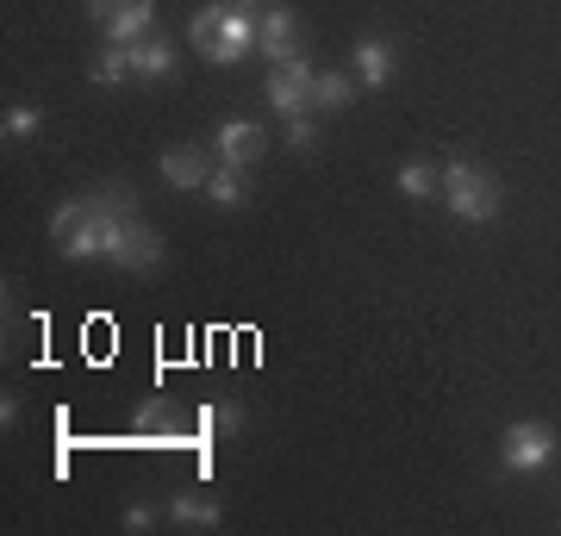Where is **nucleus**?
Wrapping results in <instances>:
<instances>
[{"instance_id": "obj_1", "label": "nucleus", "mask_w": 561, "mask_h": 536, "mask_svg": "<svg viewBox=\"0 0 561 536\" xmlns=\"http://www.w3.org/2000/svg\"><path fill=\"white\" fill-rule=\"evenodd\" d=\"M500 175L481 169V162H449L443 169V206H449V219L461 225H486L500 219Z\"/></svg>"}, {"instance_id": "obj_2", "label": "nucleus", "mask_w": 561, "mask_h": 536, "mask_svg": "<svg viewBox=\"0 0 561 536\" xmlns=\"http://www.w3.org/2000/svg\"><path fill=\"white\" fill-rule=\"evenodd\" d=\"M556 449H561V437L542 418H518V424H505V437H500L505 475H542V468L556 461Z\"/></svg>"}, {"instance_id": "obj_3", "label": "nucleus", "mask_w": 561, "mask_h": 536, "mask_svg": "<svg viewBox=\"0 0 561 536\" xmlns=\"http://www.w3.org/2000/svg\"><path fill=\"white\" fill-rule=\"evenodd\" d=\"M312 76H319V69H312V62H275V76H268V88H262V100H268V106H275L280 119H294V113H306V106H312Z\"/></svg>"}, {"instance_id": "obj_4", "label": "nucleus", "mask_w": 561, "mask_h": 536, "mask_svg": "<svg viewBox=\"0 0 561 536\" xmlns=\"http://www.w3.org/2000/svg\"><path fill=\"white\" fill-rule=\"evenodd\" d=\"M256 50V13L250 7H231L219 25V38H213V50H206V62H219V69H231V62H243Z\"/></svg>"}, {"instance_id": "obj_5", "label": "nucleus", "mask_w": 561, "mask_h": 536, "mask_svg": "<svg viewBox=\"0 0 561 536\" xmlns=\"http://www.w3.org/2000/svg\"><path fill=\"white\" fill-rule=\"evenodd\" d=\"M256 50L268 62H294L300 57V20H294L287 7H268V13L256 20Z\"/></svg>"}, {"instance_id": "obj_6", "label": "nucleus", "mask_w": 561, "mask_h": 536, "mask_svg": "<svg viewBox=\"0 0 561 536\" xmlns=\"http://www.w3.org/2000/svg\"><path fill=\"white\" fill-rule=\"evenodd\" d=\"M213 150H219V162H231V169H250V162H262L268 138H262L256 119H225L219 138H213Z\"/></svg>"}, {"instance_id": "obj_7", "label": "nucleus", "mask_w": 561, "mask_h": 536, "mask_svg": "<svg viewBox=\"0 0 561 536\" xmlns=\"http://www.w3.org/2000/svg\"><path fill=\"white\" fill-rule=\"evenodd\" d=\"M162 181L169 187H206V175H213V157L206 150H194V144H175V150H162L157 157Z\"/></svg>"}, {"instance_id": "obj_8", "label": "nucleus", "mask_w": 561, "mask_h": 536, "mask_svg": "<svg viewBox=\"0 0 561 536\" xmlns=\"http://www.w3.org/2000/svg\"><path fill=\"white\" fill-rule=\"evenodd\" d=\"M113 262H119V269H138V275H150V269L162 262V238H157V231H150V225L138 219V213L125 219V250H119Z\"/></svg>"}, {"instance_id": "obj_9", "label": "nucleus", "mask_w": 561, "mask_h": 536, "mask_svg": "<svg viewBox=\"0 0 561 536\" xmlns=\"http://www.w3.org/2000/svg\"><path fill=\"white\" fill-rule=\"evenodd\" d=\"M57 243H62V256H69V262H94V256H101V199L88 194V213H81V225H69Z\"/></svg>"}, {"instance_id": "obj_10", "label": "nucleus", "mask_w": 561, "mask_h": 536, "mask_svg": "<svg viewBox=\"0 0 561 536\" xmlns=\"http://www.w3.org/2000/svg\"><path fill=\"white\" fill-rule=\"evenodd\" d=\"M150 20H157V0H125L101 32H106V44H138V38H150Z\"/></svg>"}, {"instance_id": "obj_11", "label": "nucleus", "mask_w": 561, "mask_h": 536, "mask_svg": "<svg viewBox=\"0 0 561 536\" xmlns=\"http://www.w3.org/2000/svg\"><path fill=\"white\" fill-rule=\"evenodd\" d=\"M219 213H238L243 199H250V181H243V169H231V162H213V175H206V187H201Z\"/></svg>"}, {"instance_id": "obj_12", "label": "nucleus", "mask_w": 561, "mask_h": 536, "mask_svg": "<svg viewBox=\"0 0 561 536\" xmlns=\"http://www.w3.org/2000/svg\"><path fill=\"white\" fill-rule=\"evenodd\" d=\"M356 76H362V88H387V81H393V44L362 38L356 44Z\"/></svg>"}, {"instance_id": "obj_13", "label": "nucleus", "mask_w": 561, "mask_h": 536, "mask_svg": "<svg viewBox=\"0 0 561 536\" xmlns=\"http://www.w3.org/2000/svg\"><path fill=\"white\" fill-rule=\"evenodd\" d=\"M125 50H131V69H138V81L175 76V50H169V38H138V44H125Z\"/></svg>"}, {"instance_id": "obj_14", "label": "nucleus", "mask_w": 561, "mask_h": 536, "mask_svg": "<svg viewBox=\"0 0 561 536\" xmlns=\"http://www.w3.org/2000/svg\"><path fill=\"white\" fill-rule=\"evenodd\" d=\"M312 106H324V113H343V106H356V81L337 76V69H319V76H312Z\"/></svg>"}, {"instance_id": "obj_15", "label": "nucleus", "mask_w": 561, "mask_h": 536, "mask_svg": "<svg viewBox=\"0 0 561 536\" xmlns=\"http://www.w3.org/2000/svg\"><path fill=\"white\" fill-rule=\"evenodd\" d=\"M169 517L187 524V531H213V524H219V505L201 499V493H175V499H169Z\"/></svg>"}, {"instance_id": "obj_16", "label": "nucleus", "mask_w": 561, "mask_h": 536, "mask_svg": "<svg viewBox=\"0 0 561 536\" xmlns=\"http://www.w3.org/2000/svg\"><path fill=\"white\" fill-rule=\"evenodd\" d=\"M393 181H400L405 199H437L443 194V175L431 169V162H400V175H393Z\"/></svg>"}, {"instance_id": "obj_17", "label": "nucleus", "mask_w": 561, "mask_h": 536, "mask_svg": "<svg viewBox=\"0 0 561 536\" xmlns=\"http://www.w3.org/2000/svg\"><path fill=\"white\" fill-rule=\"evenodd\" d=\"M88 76L101 81V88H119V81H131L138 69H131V50H125V44H106L101 57H94V69H88Z\"/></svg>"}, {"instance_id": "obj_18", "label": "nucleus", "mask_w": 561, "mask_h": 536, "mask_svg": "<svg viewBox=\"0 0 561 536\" xmlns=\"http://www.w3.org/2000/svg\"><path fill=\"white\" fill-rule=\"evenodd\" d=\"M194 424H201V437L213 443V437H231V431H243V412H238V406H213V399H206L201 412H194Z\"/></svg>"}, {"instance_id": "obj_19", "label": "nucleus", "mask_w": 561, "mask_h": 536, "mask_svg": "<svg viewBox=\"0 0 561 536\" xmlns=\"http://www.w3.org/2000/svg\"><path fill=\"white\" fill-rule=\"evenodd\" d=\"M225 13H231V7H219V0H213V7H194V20H187V38H194V50H213V38H219V25H225Z\"/></svg>"}, {"instance_id": "obj_20", "label": "nucleus", "mask_w": 561, "mask_h": 536, "mask_svg": "<svg viewBox=\"0 0 561 536\" xmlns=\"http://www.w3.org/2000/svg\"><path fill=\"white\" fill-rule=\"evenodd\" d=\"M38 132V106H7V119H0V138L7 144H20Z\"/></svg>"}, {"instance_id": "obj_21", "label": "nucleus", "mask_w": 561, "mask_h": 536, "mask_svg": "<svg viewBox=\"0 0 561 536\" xmlns=\"http://www.w3.org/2000/svg\"><path fill=\"white\" fill-rule=\"evenodd\" d=\"M287 150H300V157H312V150H319V125L306 119V113H294V119H287Z\"/></svg>"}, {"instance_id": "obj_22", "label": "nucleus", "mask_w": 561, "mask_h": 536, "mask_svg": "<svg viewBox=\"0 0 561 536\" xmlns=\"http://www.w3.org/2000/svg\"><path fill=\"white\" fill-rule=\"evenodd\" d=\"M150 524H157V505H131L125 512V531H150Z\"/></svg>"}, {"instance_id": "obj_23", "label": "nucleus", "mask_w": 561, "mask_h": 536, "mask_svg": "<svg viewBox=\"0 0 561 536\" xmlns=\"http://www.w3.org/2000/svg\"><path fill=\"white\" fill-rule=\"evenodd\" d=\"M119 7H125V0H88V20H94V25H106L113 13H119Z\"/></svg>"}, {"instance_id": "obj_24", "label": "nucleus", "mask_w": 561, "mask_h": 536, "mask_svg": "<svg viewBox=\"0 0 561 536\" xmlns=\"http://www.w3.org/2000/svg\"><path fill=\"white\" fill-rule=\"evenodd\" d=\"M238 7H262V0H238Z\"/></svg>"}]
</instances>
